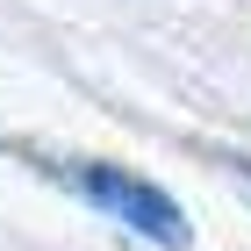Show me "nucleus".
Segmentation results:
<instances>
[{
    "label": "nucleus",
    "mask_w": 251,
    "mask_h": 251,
    "mask_svg": "<svg viewBox=\"0 0 251 251\" xmlns=\"http://www.w3.org/2000/svg\"><path fill=\"white\" fill-rule=\"evenodd\" d=\"M79 187H86V201H100L108 215H122L136 237H151V244H165V251L187 244V215H179V201L158 194L151 179L115 173V165H79Z\"/></svg>",
    "instance_id": "f257e3e1"
},
{
    "label": "nucleus",
    "mask_w": 251,
    "mask_h": 251,
    "mask_svg": "<svg viewBox=\"0 0 251 251\" xmlns=\"http://www.w3.org/2000/svg\"><path fill=\"white\" fill-rule=\"evenodd\" d=\"M244 179H251V158H244Z\"/></svg>",
    "instance_id": "f03ea898"
}]
</instances>
